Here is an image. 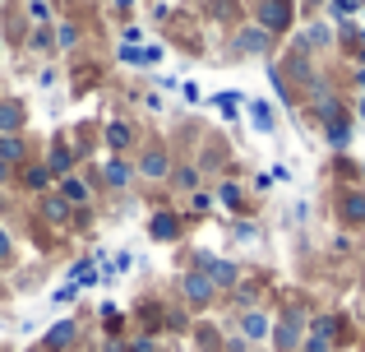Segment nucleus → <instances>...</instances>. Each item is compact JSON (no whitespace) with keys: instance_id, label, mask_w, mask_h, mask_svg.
<instances>
[{"instance_id":"nucleus-14","label":"nucleus","mask_w":365,"mask_h":352,"mask_svg":"<svg viewBox=\"0 0 365 352\" xmlns=\"http://www.w3.org/2000/svg\"><path fill=\"white\" fill-rule=\"evenodd\" d=\"M56 195H61L70 208H83L93 199V186H88V181H79V176H65L61 186H56Z\"/></svg>"},{"instance_id":"nucleus-20","label":"nucleus","mask_w":365,"mask_h":352,"mask_svg":"<svg viewBox=\"0 0 365 352\" xmlns=\"http://www.w3.org/2000/svg\"><path fill=\"white\" fill-rule=\"evenodd\" d=\"M79 37H83V28L70 24V19H61V24H56V42H51V46H61V51H74V46H79Z\"/></svg>"},{"instance_id":"nucleus-8","label":"nucleus","mask_w":365,"mask_h":352,"mask_svg":"<svg viewBox=\"0 0 365 352\" xmlns=\"http://www.w3.org/2000/svg\"><path fill=\"white\" fill-rule=\"evenodd\" d=\"M338 223L351 227V232L365 227V195H361V190H342V195H338Z\"/></svg>"},{"instance_id":"nucleus-27","label":"nucleus","mask_w":365,"mask_h":352,"mask_svg":"<svg viewBox=\"0 0 365 352\" xmlns=\"http://www.w3.org/2000/svg\"><path fill=\"white\" fill-rule=\"evenodd\" d=\"M301 352H333V343H329V338H319V334H310L301 343Z\"/></svg>"},{"instance_id":"nucleus-13","label":"nucleus","mask_w":365,"mask_h":352,"mask_svg":"<svg viewBox=\"0 0 365 352\" xmlns=\"http://www.w3.org/2000/svg\"><path fill=\"white\" fill-rule=\"evenodd\" d=\"M46 172H51V176H74V149L70 144H65V139H56V144H51V154H46Z\"/></svg>"},{"instance_id":"nucleus-21","label":"nucleus","mask_w":365,"mask_h":352,"mask_svg":"<svg viewBox=\"0 0 365 352\" xmlns=\"http://www.w3.org/2000/svg\"><path fill=\"white\" fill-rule=\"evenodd\" d=\"M217 199H222L227 208H245V186H236V181H222V186H217Z\"/></svg>"},{"instance_id":"nucleus-17","label":"nucleus","mask_w":365,"mask_h":352,"mask_svg":"<svg viewBox=\"0 0 365 352\" xmlns=\"http://www.w3.org/2000/svg\"><path fill=\"white\" fill-rule=\"evenodd\" d=\"M171 186H176L180 190V195H195V190H199V181H204V172H199V167L195 163H176V167H171Z\"/></svg>"},{"instance_id":"nucleus-23","label":"nucleus","mask_w":365,"mask_h":352,"mask_svg":"<svg viewBox=\"0 0 365 352\" xmlns=\"http://www.w3.org/2000/svg\"><path fill=\"white\" fill-rule=\"evenodd\" d=\"M324 130H329V144H347V139H351V126H347V121H338V126H324Z\"/></svg>"},{"instance_id":"nucleus-3","label":"nucleus","mask_w":365,"mask_h":352,"mask_svg":"<svg viewBox=\"0 0 365 352\" xmlns=\"http://www.w3.org/2000/svg\"><path fill=\"white\" fill-rule=\"evenodd\" d=\"M171 167H176V158L167 154V144H143V154H139V163H134V176H143V181H167L171 176Z\"/></svg>"},{"instance_id":"nucleus-28","label":"nucleus","mask_w":365,"mask_h":352,"mask_svg":"<svg viewBox=\"0 0 365 352\" xmlns=\"http://www.w3.org/2000/svg\"><path fill=\"white\" fill-rule=\"evenodd\" d=\"M28 14H33L37 24H46V19H51V5H46V0H33V5H28Z\"/></svg>"},{"instance_id":"nucleus-30","label":"nucleus","mask_w":365,"mask_h":352,"mask_svg":"<svg viewBox=\"0 0 365 352\" xmlns=\"http://www.w3.org/2000/svg\"><path fill=\"white\" fill-rule=\"evenodd\" d=\"M365 0H333V14H356Z\"/></svg>"},{"instance_id":"nucleus-16","label":"nucleus","mask_w":365,"mask_h":352,"mask_svg":"<svg viewBox=\"0 0 365 352\" xmlns=\"http://www.w3.org/2000/svg\"><path fill=\"white\" fill-rule=\"evenodd\" d=\"M42 218H46L51 227H70L74 208H70V204H65V199H61V195L51 190V195H42Z\"/></svg>"},{"instance_id":"nucleus-10","label":"nucleus","mask_w":365,"mask_h":352,"mask_svg":"<svg viewBox=\"0 0 365 352\" xmlns=\"http://www.w3.org/2000/svg\"><path fill=\"white\" fill-rule=\"evenodd\" d=\"M98 176H102V186H107V190H130L134 181H139V176H134V163H125V158H107Z\"/></svg>"},{"instance_id":"nucleus-15","label":"nucleus","mask_w":365,"mask_h":352,"mask_svg":"<svg viewBox=\"0 0 365 352\" xmlns=\"http://www.w3.org/2000/svg\"><path fill=\"white\" fill-rule=\"evenodd\" d=\"M0 163L5 167H24L28 163V139L24 135H0Z\"/></svg>"},{"instance_id":"nucleus-22","label":"nucleus","mask_w":365,"mask_h":352,"mask_svg":"<svg viewBox=\"0 0 365 352\" xmlns=\"http://www.w3.org/2000/svg\"><path fill=\"white\" fill-rule=\"evenodd\" d=\"M250 121H255V130H273V107L268 102H250Z\"/></svg>"},{"instance_id":"nucleus-19","label":"nucleus","mask_w":365,"mask_h":352,"mask_svg":"<svg viewBox=\"0 0 365 352\" xmlns=\"http://www.w3.org/2000/svg\"><path fill=\"white\" fill-rule=\"evenodd\" d=\"M241 334L250 338V343H259V338H268V334H273V325H268V316H264V311H245V316H241Z\"/></svg>"},{"instance_id":"nucleus-35","label":"nucleus","mask_w":365,"mask_h":352,"mask_svg":"<svg viewBox=\"0 0 365 352\" xmlns=\"http://www.w3.org/2000/svg\"><path fill=\"white\" fill-rule=\"evenodd\" d=\"M255 5H259V0H255Z\"/></svg>"},{"instance_id":"nucleus-4","label":"nucleus","mask_w":365,"mask_h":352,"mask_svg":"<svg viewBox=\"0 0 365 352\" xmlns=\"http://www.w3.org/2000/svg\"><path fill=\"white\" fill-rule=\"evenodd\" d=\"M213 297H217V288H213V283H208L199 269L180 273V301H185L190 311H208V306H213Z\"/></svg>"},{"instance_id":"nucleus-31","label":"nucleus","mask_w":365,"mask_h":352,"mask_svg":"<svg viewBox=\"0 0 365 352\" xmlns=\"http://www.w3.org/2000/svg\"><path fill=\"white\" fill-rule=\"evenodd\" d=\"M74 283H93V269H88V260H79V264H74Z\"/></svg>"},{"instance_id":"nucleus-2","label":"nucleus","mask_w":365,"mask_h":352,"mask_svg":"<svg viewBox=\"0 0 365 352\" xmlns=\"http://www.w3.org/2000/svg\"><path fill=\"white\" fill-rule=\"evenodd\" d=\"M273 343H277V352H296L305 343V306L301 301H292V311L273 325Z\"/></svg>"},{"instance_id":"nucleus-33","label":"nucleus","mask_w":365,"mask_h":352,"mask_svg":"<svg viewBox=\"0 0 365 352\" xmlns=\"http://www.w3.org/2000/svg\"><path fill=\"white\" fill-rule=\"evenodd\" d=\"M190 204H195V208H199V213H204V208H208V204H213V199H208V190H195V195H190Z\"/></svg>"},{"instance_id":"nucleus-5","label":"nucleus","mask_w":365,"mask_h":352,"mask_svg":"<svg viewBox=\"0 0 365 352\" xmlns=\"http://www.w3.org/2000/svg\"><path fill=\"white\" fill-rule=\"evenodd\" d=\"M195 269L204 273L213 288H236V283H241V264H236V260H213V255H199Z\"/></svg>"},{"instance_id":"nucleus-26","label":"nucleus","mask_w":365,"mask_h":352,"mask_svg":"<svg viewBox=\"0 0 365 352\" xmlns=\"http://www.w3.org/2000/svg\"><path fill=\"white\" fill-rule=\"evenodd\" d=\"M222 154H227L222 144H208V158H204V167H208V172H213V167H222V163H227Z\"/></svg>"},{"instance_id":"nucleus-18","label":"nucleus","mask_w":365,"mask_h":352,"mask_svg":"<svg viewBox=\"0 0 365 352\" xmlns=\"http://www.w3.org/2000/svg\"><path fill=\"white\" fill-rule=\"evenodd\" d=\"M102 139H107L111 154H130V149H134V130L125 126V121H111V126L102 130Z\"/></svg>"},{"instance_id":"nucleus-25","label":"nucleus","mask_w":365,"mask_h":352,"mask_svg":"<svg viewBox=\"0 0 365 352\" xmlns=\"http://www.w3.org/2000/svg\"><path fill=\"white\" fill-rule=\"evenodd\" d=\"M125 352H158V338H153V334H139V338H134V343L125 348Z\"/></svg>"},{"instance_id":"nucleus-11","label":"nucleus","mask_w":365,"mask_h":352,"mask_svg":"<svg viewBox=\"0 0 365 352\" xmlns=\"http://www.w3.org/2000/svg\"><path fill=\"white\" fill-rule=\"evenodd\" d=\"M28 130V107L19 98H0V135H24Z\"/></svg>"},{"instance_id":"nucleus-34","label":"nucleus","mask_w":365,"mask_h":352,"mask_svg":"<svg viewBox=\"0 0 365 352\" xmlns=\"http://www.w3.org/2000/svg\"><path fill=\"white\" fill-rule=\"evenodd\" d=\"M0 186H14V167H5V163H0Z\"/></svg>"},{"instance_id":"nucleus-32","label":"nucleus","mask_w":365,"mask_h":352,"mask_svg":"<svg viewBox=\"0 0 365 352\" xmlns=\"http://www.w3.org/2000/svg\"><path fill=\"white\" fill-rule=\"evenodd\" d=\"M199 343H204V348H217V329H208V325H199Z\"/></svg>"},{"instance_id":"nucleus-7","label":"nucleus","mask_w":365,"mask_h":352,"mask_svg":"<svg viewBox=\"0 0 365 352\" xmlns=\"http://www.w3.org/2000/svg\"><path fill=\"white\" fill-rule=\"evenodd\" d=\"M273 42H277V37L273 33H264V28H236V56H268V51H273Z\"/></svg>"},{"instance_id":"nucleus-29","label":"nucleus","mask_w":365,"mask_h":352,"mask_svg":"<svg viewBox=\"0 0 365 352\" xmlns=\"http://www.w3.org/2000/svg\"><path fill=\"white\" fill-rule=\"evenodd\" d=\"M28 46H33V51H46V46H51V33H46V28H37V33L28 37Z\"/></svg>"},{"instance_id":"nucleus-12","label":"nucleus","mask_w":365,"mask_h":352,"mask_svg":"<svg viewBox=\"0 0 365 352\" xmlns=\"http://www.w3.org/2000/svg\"><path fill=\"white\" fill-rule=\"evenodd\" d=\"M148 232H153V241H180V213H171V208H158L153 213V223H148Z\"/></svg>"},{"instance_id":"nucleus-24","label":"nucleus","mask_w":365,"mask_h":352,"mask_svg":"<svg viewBox=\"0 0 365 352\" xmlns=\"http://www.w3.org/2000/svg\"><path fill=\"white\" fill-rule=\"evenodd\" d=\"M14 264V241H9V232L0 227V269H9Z\"/></svg>"},{"instance_id":"nucleus-6","label":"nucleus","mask_w":365,"mask_h":352,"mask_svg":"<svg viewBox=\"0 0 365 352\" xmlns=\"http://www.w3.org/2000/svg\"><path fill=\"white\" fill-rule=\"evenodd\" d=\"M74 343H79V320L65 316V320H56V325L46 329V338H42V348H37V352H70Z\"/></svg>"},{"instance_id":"nucleus-1","label":"nucleus","mask_w":365,"mask_h":352,"mask_svg":"<svg viewBox=\"0 0 365 352\" xmlns=\"http://www.w3.org/2000/svg\"><path fill=\"white\" fill-rule=\"evenodd\" d=\"M255 24L264 28V33H273V37H287L292 24H296V5L292 0H259L255 5Z\"/></svg>"},{"instance_id":"nucleus-9","label":"nucleus","mask_w":365,"mask_h":352,"mask_svg":"<svg viewBox=\"0 0 365 352\" xmlns=\"http://www.w3.org/2000/svg\"><path fill=\"white\" fill-rule=\"evenodd\" d=\"M14 181H19L24 190H33V195H51V186H56V176L46 172V163H24V167L14 172Z\"/></svg>"}]
</instances>
